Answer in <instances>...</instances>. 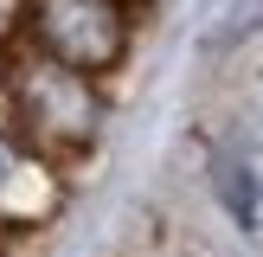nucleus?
Listing matches in <instances>:
<instances>
[{"label":"nucleus","mask_w":263,"mask_h":257,"mask_svg":"<svg viewBox=\"0 0 263 257\" xmlns=\"http://www.w3.org/2000/svg\"><path fill=\"white\" fill-rule=\"evenodd\" d=\"M0 97H7V128L32 154H45L51 167L90 154L103 141V122H109L103 84L39 58L20 32L0 39Z\"/></svg>","instance_id":"obj_1"},{"label":"nucleus","mask_w":263,"mask_h":257,"mask_svg":"<svg viewBox=\"0 0 263 257\" xmlns=\"http://www.w3.org/2000/svg\"><path fill=\"white\" fill-rule=\"evenodd\" d=\"M212 193H218V206H225V218L238 231H263V174H257L244 141H225L212 154Z\"/></svg>","instance_id":"obj_4"},{"label":"nucleus","mask_w":263,"mask_h":257,"mask_svg":"<svg viewBox=\"0 0 263 257\" xmlns=\"http://www.w3.org/2000/svg\"><path fill=\"white\" fill-rule=\"evenodd\" d=\"M251 32H263V0H231V7L212 20V32H205V51H231Z\"/></svg>","instance_id":"obj_5"},{"label":"nucleus","mask_w":263,"mask_h":257,"mask_svg":"<svg viewBox=\"0 0 263 257\" xmlns=\"http://www.w3.org/2000/svg\"><path fill=\"white\" fill-rule=\"evenodd\" d=\"M122 7H128V13H135V7H141V0H122Z\"/></svg>","instance_id":"obj_6"},{"label":"nucleus","mask_w":263,"mask_h":257,"mask_svg":"<svg viewBox=\"0 0 263 257\" xmlns=\"http://www.w3.org/2000/svg\"><path fill=\"white\" fill-rule=\"evenodd\" d=\"M64 212V180L13 128H0V238H32Z\"/></svg>","instance_id":"obj_3"},{"label":"nucleus","mask_w":263,"mask_h":257,"mask_svg":"<svg viewBox=\"0 0 263 257\" xmlns=\"http://www.w3.org/2000/svg\"><path fill=\"white\" fill-rule=\"evenodd\" d=\"M20 39L39 58L97 84V77L122 71L128 45H135V13L122 0H20Z\"/></svg>","instance_id":"obj_2"}]
</instances>
